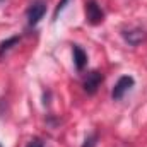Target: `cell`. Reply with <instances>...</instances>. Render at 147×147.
<instances>
[{
  "mask_svg": "<svg viewBox=\"0 0 147 147\" xmlns=\"http://www.w3.org/2000/svg\"><path fill=\"white\" fill-rule=\"evenodd\" d=\"M72 51H74V63H75V69H77V70H82V69L86 67V63H87V55H86V51H84L79 45H74Z\"/></svg>",
  "mask_w": 147,
  "mask_h": 147,
  "instance_id": "5b68a950",
  "label": "cell"
},
{
  "mask_svg": "<svg viewBox=\"0 0 147 147\" xmlns=\"http://www.w3.org/2000/svg\"><path fill=\"white\" fill-rule=\"evenodd\" d=\"M17 41H19V36H12V38H9L7 41L0 43V55H3L7 50H10V48H12V45H16Z\"/></svg>",
  "mask_w": 147,
  "mask_h": 147,
  "instance_id": "52a82bcc",
  "label": "cell"
},
{
  "mask_svg": "<svg viewBox=\"0 0 147 147\" xmlns=\"http://www.w3.org/2000/svg\"><path fill=\"white\" fill-rule=\"evenodd\" d=\"M123 36H125V39H127L130 45L135 46V45H139L140 41L146 39V33H144L142 29H132V31H125Z\"/></svg>",
  "mask_w": 147,
  "mask_h": 147,
  "instance_id": "8992f818",
  "label": "cell"
},
{
  "mask_svg": "<svg viewBox=\"0 0 147 147\" xmlns=\"http://www.w3.org/2000/svg\"><path fill=\"white\" fill-rule=\"evenodd\" d=\"M67 3H69V0H60V2H58V5H57V9H55V16H53L55 19H57V17H58V14L65 9V5H67Z\"/></svg>",
  "mask_w": 147,
  "mask_h": 147,
  "instance_id": "9c48e42d",
  "label": "cell"
},
{
  "mask_svg": "<svg viewBox=\"0 0 147 147\" xmlns=\"http://www.w3.org/2000/svg\"><path fill=\"white\" fill-rule=\"evenodd\" d=\"M45 12H46V3H45V0H33L31 5H29V9H28V24H29L31 28H34L38 22L43 19Z\"/></svg>",
  "mask_w": 147,
  "mask_h": 147,
  "instance_id": "6da1fadb",
  "label": "cell"
},
{
  "mask_svg": "<svg viewBox=\"0 0 147 147\" xmlns=\"http://www.w3.org/2000/svg\"><path fill=\"white\" fill-rule=\"evenodd\" d=\"M101 82H103V75L98 72V70L89 72L87 77H86V80H84V89H86V92H87V94H94V92L98 91V87L101 86Z\"/></svg>",
  "mask_w": 147,
  "mask_h": 147,
  "instance_id": "277c9868",
  "label": "cell"
},
{
  "mask_svg": "<svg viewBox=\"0 0 147 147\" xmlns=\"http://www.w3.org/2000/svg\"><path fill=\"white\" fill-rule=\"evenodd\" d=\"M96 140H98V135H96V134L89 135V137L86 139V142H84V147H94L96 146Z\"/></svg>",
  "mask_w": 147,
  "mask_h": 147,
  "instance_id": "ba28073f",
  "label": "cell"
},
{
  "mask_svg": "<svg viewBox=\"0 0 147 147\" xmlns=\"http://www.w3.org/2000/svg\"><path fill=\"white\" fill-rule=\"evenodd\" d=\"M26 147H43V142H41L39 139H34V140H31Z\"/></svg>",
  "mask_w": 147,
  "mask_h": 147,
  "instance_id": "30bf717a",
  "label": "cell"
},
{
  "mask_svg": "<svg viewBox=\"0 0 147 147\" xmlns=\"http://www.w3.org/2000/svg\"><path fill=\"white\" fill-rule=\"evenodd\" d=\"M134 84H135V80H134V77L132 75H123V77H120L118 79V82L115 84V87H113V92H111V98L115 99V101H118V99H121L132 87H134Z\"/></svg>",
  "mask_w": 147,
  "mask_h": 147,
  "instance_id": "3957f363",
  "label": "cell"
},
{
  "mask_svg": "<svg viewBox=\"0 0 147 147\" xmlns=\"http://www.w3.org/2000/svg\"><path fill=\"white\" fill-rule=\"evenodd\" d=\"M86 21L92 26L101 24L105 21V12L101 10V7L98 5L96 0H87L86 2Z\"/></svg>",
  "mask_w": 147,
  "mask_h": 147,
  "instance_id": "7a4b0ae2",
  "label": "cell"
},
{
  "mask_svg": "<svg viewBox=\"0 0 147 147\" xmlns=\"http://www.w3.org/2000/svg\"><path fill=\"white\" fill-rule=\"evenodd\" d=\"M0 147H2V146H0Z\"/></svg>",
  "mask_w": 147,
  "mask_h": 147,
  "instance_id": "8fae6325",
  "label": "cell"
}]
</instances>
